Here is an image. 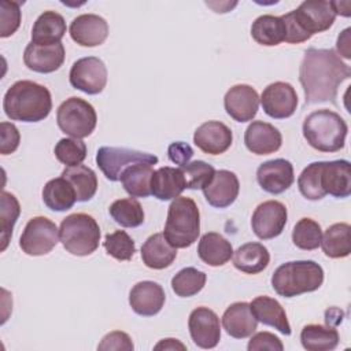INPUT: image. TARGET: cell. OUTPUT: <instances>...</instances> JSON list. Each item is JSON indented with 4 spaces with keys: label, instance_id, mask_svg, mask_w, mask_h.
Listing matches in <instances>:
<instances>
[{
    "label": "cell",
    "instance_id": "cell-2",
    "mask_svg": "<svg viewBox=\"0 0 351 351\" xmlns=\"http://www.w3.org/2000/svg\"><path fill=\"white\" fill-rule=\"evenodd\" d=\"M3 110L12 121L40 122L52 110L51 92L34 81H16L4 95Z\"/></svg>",
    "mask_w": 351,
    "mask_h": 351
},
{
    "label": "cell",
    "instance_id": "cell-12",
    "mask_svg": "<svg viewBox=\"0 0 351 351\" xmlns=\"http://www.w3.org/2000/svg\"><path fill=\"white\" fill-rule=\"evenodd\" d=\"M287 207L277 200H267L261 203L251 218V226L256 237L261 240H270L280 236L287 225Z\"/></svg>",
    "mask_w": 351,
    "mask_h": 351
},
{
    "label": "cell",
    "instance_id": "cell-17",
    "mask_svg": "<svg viewBox=\"0 0 351 351\" xmlns=\"http://www.w3.org/2000/svg\"><path fill=\"white\" fill-rule=\"evenodd\" d=\"M70 36L81 47H97L108 36V23L96 14H82L70 23Z\"/></svg>",
    "mask_w": 351,
    "mask_h": 351
},
{
    "label": "cell",
    "instance_id": "cell-37",
    "mask_svg": "<svg viewBox=\"0 0 351 351\" xmlns=\"http://www.w3.org/2000/svg\"><path fill=\"white\" fill-rule=\"evenodd\" d=\"M108 211L111 218L123 228H137L144 222V210L134 197L115 200Z\"/></svg>",
    "mask_w": 351,
    "mask_h": 351
},
{
    "label": "cell",
    "instance_id": "cell-30",
    "mask_svg": "<svg viewBox=\"0 0 351 351\" xmlns=\"http://www.w3.org/2000/svg\"><path fill=\"white\" fill-rule=\"evenodd\" d=\"M269 262L270 254L261 243H245L233 254L234 267L247 274H258L263 271Z\"/></svg>",
    "mask_w": 351,
    "mask_h": 351
},
{
    "label": "cell",
    "instance_id": "cell-7",
    "mask_svg": "<svg viewBox=\"0 0 351 351\" xmlns=\"http://www.w3.org/2000/svg\"><path fill=\"white\" fill-rule=\"evenodd\" d=\"M59 237L67 252L77 256H86L93 254L99 247L100 228L92 215L75 213L62 221Z\"/></svg>",
    "mask_w": 351,
    "mask_h": 351
},
{
    "label": "cell",
    "instance_id": "cell-50",
    "mask_svg": "<svg viewBox=\"0 0 351 351\" xmlns=\"http://www.w3.org/2000/svg\"><path fill=\"white\" fill-rule=\"evenodd\" d=\"M350 32L351 29L347 27L344 29L340 36L337 37V43H336V48H337V55L343 56L346 59L351 58V49H350Z\"/></svg>",
    "mask_w": 351,
    "mask_h": 351
},
{
    "label": "cell",
    "instance_id": "cell-28",
    "mask_svg": "<svg viewBox=\"0 0 351 351\" xmlns=\"http://www.w3.org/2000/svg\"><path fill=\"white\" fill-rule=\"evenodd\" d=\"M64 33V18L55 11H44L33 25L32 43L37 45H53L60 43Z\"/></svg>",
    "mask_w": 351,
    "mask_h": 351
},
{
    "label": "cell",
    "instance_id": "cell-34",
    "mask_svg": "<svg viewBox=\"0 0 351 351\" xmlns=\"http://www.w3.org/2000/svg\"><path fill=\"white\" fill-rule=\"evenodd\" d=\"M154 171L151 165L136 163L122 171L119 181L132 197H147L151 195V177Z\"/></svg>",
    "mask_w": 351,
    "mask_h": 351
},
{
    "label": "cell",
    "instance_id": "cell-22",
    "mask_svg": "<svg viewBox=\"0 0 351 351\" xmlns=\"http://www.w3.org/2000/svg\"><path fill=\"white\" fill-rule=\"evenodd\" d=\"M240 182L237 176L229 170H218L211 182L203 188V193L210 206L215 208L229 207L239 196Z\"/></svg>",
    "mask_w": 351,
    "mask_h": 351
},
{
    "label": "cell",
    "instance_id": "cell-19",
    "mask_svg": "<svg viewBox=\"0 0 351 351\" xmlns=\"http://www.w3.org/2000/svg\"><path fill=\"white\" fill-rule=\"evenodd\" d=\"M64 47L62 43L53 45H37L29 43L23 52V62L29 70L48 74L56 71L64 62Z\"/></svg>",
    "mask_w": 351,
    "mask_h": 351
},
{
    "label": "cell",
    "instance_id": "cell-52",
    "mask_svg": "<svg viewBox=\"0 0 351 351\" xmlns=\"http://www.w3.org/2000/svg\"><path fill=\"white\" fill-rule=\"evenodd\" d=\"M330 5L335 11V14L337 15H343V16H350L351 11H350V1H330Z\"/></svg>",
    "mask_w": 351,
    "mask_h": 351
},
{
    "label": "cell",
    "instance_id": "cell-46",
    "mask_svg": "<svg viewBox=\"0 0 351 351\" xmlns=\"http://www.w3.org/2000/svg\"><path fill=\"white\" fill-rule=\"evenodd\" d=\"M133 348H134V346H133L130 336L121 330H114V332L107 333L97 346V350H100V351H111V350L132 351Z\"/></svg>",
    "mask_w": 351,
    "mask_h": 351
},
{
    "label": "cell",
    "instance_id": "cell-4",
    "mask_svg": "<svg viewBox=\"0 0 351 351\" xmlns=\"http://www.w3.org/2000/svg\"><path fill=\"white\" fill-rule=\"evenodd\" d=\"M303 137L317 151L337 152L344 148L348 126L335 111H313L303 121Z\"/></svg>",
    "mask_w": 351,
    "mask_h": 351
},
{
    "label": "cell",
    "instance_id": "cell-8",
    "mask_svg": "<svg viewBox=\"0 0 351 351\" xmlns=\"http://www.w3.org/2000/svg\"><path fill=\"white\" fill-rule=\"evenodd\" d=\"M56 122L63 133L74 138H84L95 130L97 115L90 103L73 96L58 107Z\"/></svg>",
    "mask_w": 351,
    "mask_h": 351
},
{
    "label": "cell",
    "instance_id": "cell-39",
    "mask_svg": "<svg viewBox=\"0 0 351 351\" xmlns=\"http://www.w3.org/2000/svg\"><path fill=\"white\" fill-rule=\"evenodd\" d=\"M322 229L321 225L311 218L299 219L292 230L293 244L304 251L317 250L321 244Z\"/></svg>",
    "mask_w": 351,
    "mask_h": 351
},
{
    "label": "cell",
    "instance_id": "cell-15",
    "mask_svg": "<svg viewBox=\"0 0 351 351\" xmlns=\"http://www.w3.org/2000/svg\"><path fill=\"white\" fill-rule=\"evenodd\" d=\"M223 106L230 118L237 122H248L258 112L259 95L251 85L239 84L226 92Z\"/></svg>",
    "mask_w": 351,
    "mask_h": 351
},
{
    "label": "cell",
    "instance_id": "cell-24",
    "mask_svg": "<svg viewBox=\"0 0 351 351\" xmlns=\"http://www.w3.org/2000/svg\"><path fill=\"white\" fill-rule=\"evenodd\" d=\"M258 321L251 313L250 303H232L222 315V326L226 333L234 339L250 337L256 330Z\"/></svg>",
    "mask_w": 351,
    "mask_h": 351
},
{
    "label": "cell",
    "instance_id": "cell-29",
    "mask_svg": "<svg viewBox=\"0 0 351 351\" xmlns=\"http://www.w3.org/2000/svg\"><path fill=\"white\" fill-rule=\"evenodd\" d=\"M197 255L206 265L217 267L230 261L233 247L222 234L217 232H207L200 237L197 244Z\"/></svg>",
    "mask_w": 351,
    "mask_h": 351
},
{
    "label": "cell",
    "instance_id": "cell-21",
    "mask_svg": "<svg viewBox=\"0 0 351 351\" xmlns=\"http://www.w3.org/2000/svg\"><path fill=\"white\" fill-rule=\"evenodd\" d=\"M244 144L255 155H269L280 149L282 136L277 128L263 121H254L244 133Z\"/></svg>",
    "mask_w": 351,
    "mask_h": 351
},
{
    "label": "cell",
    "instance_id": "cell-40",
    "mask_svg": "<svg viewBox=\"0 0 351 351\" xmlns=\"http://www.w3.org/2000/svg\"><path fill=\"white\" fill-rule=\"evenodd\" d=\"M1 208H0V218H1V251H4L8 245V241L12 236L14 225L21 214V206L16 197L3 191L1 192Z\"/></svg>",
    "mask_w": 351,
    "mask_h": 351
},
{
    "label": "cell",
    "instance_id": "cell-36",
    "mask_svg": "<svg viewBox=\"0 0 351 351\" xmlns=\"http://www.w3.org/2000/svg\"><path fill=\"white\" fill-rule=\"evenodd\" d=\"M62 177L66 178L74 188L77 202L90 200L97 191L96 173L85 165L66 167L62 171Z\"/></svg>",
    "mask_w": 351,
    "mask_h": 351
},
{
    "label": "cell",
    "instance_id": "cell-49",
    "mask_svg": "<svg viewBox=\"0 0 351 351\" xmlns=\"http://www.w3.org/2000/svg\"><path fill=\"white\" fill-rule=\"evenodd\" d=\"M167 155L173 163L180 165V167H182V166L188 165L189 160L192 159L193 149L189 144H186L184 141H174L169 145Z\"/></svg>",
    "mask_w": 351,
    "mask_h": 351
},
{
    "label": "cell",
    "instance_id": "cell-10",
    "mask_svg": "<svg viewBox=\"0 0 351 351\" xmlns=\"http://www.w3.org/2000/svg\"><path fill=\"white\" fill-rule=\"evenodd\" d=\"M59 229L47 217L32 218L19 239V247L26 255L40 256L51 252L59 241Z\"/></svg>",
    "mask_w": 351,
    "mask_h": 351
},
{
    "label": "cell",
    "instance_id": "cell-27",
    "mask_svg": "<svg viewBox=\"0 0 351 351\" xmlns=\"http://www.w3.org/2000/svg\"><path fill=\"white\" fill-rule=\"evenodd\" d=\"M177 258V248H174L163 236L155 233L149 236L141 245V259L144 265L154 270L169 267Z\"/></svg>",
    "mask_w": 351,
    "mask_h": 351
},
{
    "label": "cell",
    "instance_id": "cell-5",
    "mask_svg": "<svg viewBox=\"0 0 351 351\" xmlns=\"http://www.w3.org/2000/svg\"><path fill=\"white\" fill-rule=\"evenodd\" d=\"M322 282L324 270L314 261L282 263L271 276V287L282 298H293L317 291Z\"/></svg>",
    "mask_w": 351,
    "mask_h": 351
},
{
    "label": "cell",
    "instance_id": "cell-9",
    "mask_svg": "<svg viewBox=\"0 0 351 351\" xmlns=\"http://www.w3.org/2000/svg\"><path fill=\"white\" fill-rule=\"evenodd\" d=\"M96 163L107 180L119 181L122 171L136 163L156 165L158 156L123 147H100L96 154Z\"/></svg>",
    "mask_w": 351,
    "mask_h": 351
},
{
    "label": "cell",
    "instance_id": "cell-38",
    "mask_svg": "<svg viewBox=\"0 0 351 351\" xmlns=\"http://www.w3.org/2000/svg\"><path fill=\"white\" fill-rule=\"evenodd\" d=\"M207 276L196 267H184L171 278V289L180 298H191L206 285Z\"/></svg>",
    "mask_w": 351,
    "mask_h": 351
},
{
    "label": "cell",
    "instance_id": "cell-47",
    "mask_svg": "<svg viewBox=\"0 0 351 351\" xmlns=\"http://www.w3.org/2000/svg\"><path fill=\"white\" fill-rule=\"evenodd\" d=\"M21 141L19 130L14 123L1 122L0 123V152L1 155L12 154Z\"/></svg>",
    "mask_w": 351,
    "mask_h": 351
},
{
    "label": "cell",
    "instance_id": "cell-13",
    "mask_svg": "<svg viewBox=\"0 0 351 351\" xmlns=\"http://www.w3.org/2000/svg\"><path fill=\"white\" fill-rule=\"evenodd\" d=\"M259 101L266 115L274 119H285L296 111L298 93L291 84L277 81L263 89Z\"/></svg>",
    "mask_w": 351,
    "mask_h": 351
},
{
    "label": "cell",
    "instance_id": "cell-1",
    "mask_svg": "<svg viewBox=\"0 0 351 351\" xmlns=\"http://www.w3.org/2000/svg\"><path fill=\"white\" fill-rule=\"evenodd\" d=\"M351 69L333 49L308 48L299 69V81L304 90V103L336 101L340 84L348 80Z\"/></svg>",
    "mask_w": 351,
    "mask_h": 351
},
{
    "label": "cell",
    "instance_id": "cell-18",
    "mask_svg": "<svg viewBox=\"0 0 351 351\" xmlns=\"http://www.w3.org/2000/svg\"><path fill=\"white\" fill-rule=\"evenodd\" d=\"M233 141L232 130L219 121H207L193 133L195 145L204 154L221 155L229 149Z\"/></svg>",
    "mask_w": 351,
    "mask_h": 351
},
{
    "label": "cell",
    "instance_id": "cell-45",
    "mask_svg": "<svg viewBox=\"0 0 351 351\" xmlns=\"http://www.w3.org/2000/svg\"><path fill=\"white\" fill-rule=\"evenodd\" d=\"M0 37L5 38L16 32L21 25V8L16 1L3 0L0 3Z\"/></svg>",
    "mask_w": 351,
    "mask_h": 351
},
{
    "label": "cell",
    "instance_id": "cell-14",
    "mask_svg": "<svg viewBox=\"0 0 351 351\" xmlns=\"http://www.w3.org/2000/svg\"><path fill=\"white\" fill-rule=\"evenodd\" d=\"M188 328L193 343L200 348H214L221 340L219 318L208 307L200 306L192 310L188 319Z\"/></svg>",
    "mask_w": 351,
    "mask_h": 351
},
{
    "label": "cell",
    "instance_id": "cell-41",
    "mask_svg": "<svg viewBox=\"0 0 351 351\" xmlns=\"http://www.w3.org/2000/svg\"><path fill=\"white\" fill-rule=\"evenodd\" d=\"M321 170L322 162H313L298 178L299 191L308 200H321L326 195L321 186Z\"/></svg>",
    "mask_w": 351,
    "mask_h": 351
},
{
    "label": "cell",
    "instance_id": "cell-32",
    "mask_svg": "<svg viewBox=\"0 0 351 351\" xmlns=\"http://www.w3.org/2000/svg\"><path fill=\"white\" fill-rule=\"evenodd\" d=\"M43 200L52 211H67L74 206L77 197L71 184L66 178L58 177L49 180L44 185Z\"/></svg>",
    "mask_w": 351,
    "mask_h": 351
},
{
    "label": "cell",
    "instance_id": "cell-51",
    "mask_svg": "<svg viewBox=\"0 0 351 351\" xmlns=\"http://www.w3.org/2000/svg\"><path fill=\"white\" fill-rule=\"evenodd\" d=\"M154 348L155 350H185L186 347L177 339H163Z\"/></svg>",
    "mask_w": 351,
    "mask_h": 351
},
{
    "label": "cell",
    "instance_id": "cell-16",
    "mask_svg": "<svg viewBox=\"0 0 351 351\" xmlns=\"http://www.w3.org/2000/svg\"><path fill=\"white\" fill-rule=\"evenodd\" d=\"M256 180L263 191L271 195L282 193L293 184V166L282 158L267 160L258 167Z\"/></svg>",
    "mask_w": 351,
    "mask_h": 351
},
{
    "label": "cell",
    "instance_id": "cell-26",
    "mask_svg": "<svg viewBox=\"0 0 351 351\" xmlns=\"http://www.w3.org/2000/svg\"><path fill=\"white\" fill-rule=\"evenodd\" d=\"M250 308L256 321L276 328L285 336L291 335V325L288 322L285 310L278 300L265 295L258 296L250 303Z\"/></svg>",
    "mask_w": 351,
    "mask_h": 351
},
{
    "label": "cell",
    "instance_id": "cell-23",
    "mask_svg": "<svg viewBox=\"0 0 351 351\" xmlns=\"http://www.w3.org/2000/svg\"><path fill=\"white\" fill-rule=\"evenodd\" d=\"M321 186L325 193L344 199L351 193V165L346 159L322 162Z\"/></svg>",
    "mask_w": 351,
    "mask_h": 351
},
{
    "label": "cell",
    "instance_id": "cell-48",
    "mask_svg": "<svg viewBox=\"0 0 351 351\" xmlns=\"http://www.w3.org/2000/svg\"><path fill=\"white\" fill-rule=\"evenodd\" d=\"M247 348L248 351H262V350L282 351L284 344L276 335L270 332H258L251 337Z\"/></svg>",
    "mask_w": 351,
    "mask_h": 351
},
{
    "label": "cell",
    "instance_id": "cell-11",
    "mask_svg": "<svg viewBox=\"0 0 351 351\" xmlns=\"http://www.w3.org/2000/svg\"><path fill=\"white\" fill-rule=\"evenodd\" d=\"M69 80L73 88L88 95H97L106 88L107 67L96 56L81 58L73 63Z\"/></svg>",
    "mask_w": 351,
    "mask_h": 351
},
{
    "label": "cell",
    "instance_id": "cell-42",
    "mask_svg": "<svg viewBox=\"0 0 351 351\" xmlns=\"http://www.w3.org/2000/svg\"><path fill=\"white\" fill-rule=\"evenodd\" d=\"M56 159L67 167L78 166L86 158V145L81 138H62L55 145Z\"/></svg>",
    "mask_w": 351,
    "mask_h": 351
},
{
    "label": "cell",
    "instance_id": "cell-6",
    "mask_svg": "<svg viewBox=\"0 0 351 351\" xmlns=\"http://www.w3.org/2000/svg\"><path fill=\"white\" fill-rule=\"evenodd\" d=\"M200 233V213L193 199L176 197L167 210L163 236L174 248L191 247Z\"/></svg>",
    "mask_w": 351,
    "mask_h": 351
},
{
    "label": "cell",
    "instance_id": "cell-44",
    "mask_svg": "<svg viewBox=\"0 0 351 351\" xmlns=\"http://www.w3.org/2000/svg\"><path fill=\"white\" fill-rule=\"evenodd\" d=\"M185 176L188 189H203L214 178L215 169L204 160H195L180 167Z\"/></svg>",
    "mask_w": 351,
    "mask_h": 351
},
{
    "label": "cell",
    "instance_id": "cell-20",
    "mask_svg": "<svg viewBox=\"0 0 351 351\" xmlns=\"http://www.w3.org/2000/svg\"><path fill=\"white\" fill-rule=\"evenodd\" d=\"M166 295L155 281H140L130 289L129 304L132 310L143 317H152L158 314L165 306Z\"/></svg>",
    "mask_w": 351,
    "mask_h": 351
},
{
    "label": "cell",
    "instance_id": "cell-43",
    "mask_svg": "<svg viewBox=\"0 0 351 351\" xmlns=\"http://www.w3.org/2000/svg\"><path fill=\"white\" fill-rule=\"evenodd\" d=\"M103 245L107 254L117 261H130L136 252V244L125 230H115L106 234Z\"/></svg>",
    "mask_w": 351,
    "mask_h": 351
},
{
    "label": "cell",
    "instance_id": "cell-31",
    "mask_svg": "<svg viewBox=\"0 0 351 351\" xmlns=\"http://www.w3.org/2000/svg\"><path fill=\"white\" fill-rule=\"evenodd\" d=\"M340 336L337 329L330 325L308 324L300 332V341L307 351H330L339 344Z\"/></svg>",
    "mask_w": 351,
    "mask_h": 351
},
{
    "label": "cell",
    "instance_id": "cell-33",
    "mask_svg": "<svg viewBox=\"0 0 351 351\" xmlns=\"http://www.w3.org/2000/svg\"><path fill=\"white\" fill-rule=\"evenodd\" d=\"M351 226L346 222H339L330 225L322 239H321V247L326 256L337 259V258H346L351 252Z\"/></svg>",
    "mask_w": 351,
    "mask_h": 351
},
{
    "label": "cell",
    "instance_id": "cell-25",
    "mask_svg": "<svg viewBox=\"0 0 351 351\" xmlns=\"http://www.w3.org/2000/svg\"><path fill=\"white\" fill-rule=\"evenodd\" d=\"M184 189H186V181L181 169L163 166L151 177V195L159 200L176 199Z\"/></svg>",
    "mask_w": 351,
    "mask_h": 351
},
{
    "label": "cell",
    "instance_id": "cell-35",
    "mask_svg": "<svg viewBox=\"0 0 351 351\" xmlns=\"http://www.w3.org/2000/svg\"><path fill=\"white\" fill-rule=\"evenodd\" d=\"M252 38L265 47H274L284 41L285 38V25L281 16L274 15H261L251 26Z\"/></svg>",
    "mask_w": 351,
    "mask_h": 351
},
{
    "label": "cell",
    "instance_id": "cell-3",
    "mask_svg": "<svg viewBox=\"0 0 351 351\" xmlns=\"http://www.w3.org/2000/svg\"><path fill=\"white\" fill-rule=\"evenodd\" d=\"M281 19L285 25L284 41L288 44H300L310 40L313 34L328 30L333 25L336 14L330 1L307 0L296 10L282 15Z\"/></svg>",
    "mask_w": 351,
    "mask_h": 351
}]
</instances>
